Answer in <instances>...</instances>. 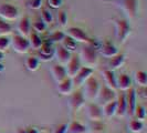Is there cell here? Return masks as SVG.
I'll list each match as a JSON object with an SVG mask.
<instances>
[{"label":"cell","mask_w":147,"mask_h":133,"mask_svg":"<svg viewBox=\"0 0 147 133\" xmlns=\"http://www.w3.org/2000/svg\"><path fill=\"white\" fill-rule=\"evenodd\" d=\"M23 133H40V132L38 131L36 128H27V129L23 131Z\"/></svg>","instance_id":"cell-41"},{"label":"cell","mask_w":147,"mask_h":133,"mask_svg":"<svg viewBox=\"0 0 147 133\" xmlns=\"http://www.w3.org/2000/svg\"><path fill=\"white\" fill-rule=\"evenodd\" d=\"M134 80L137 86L145 88L147 86V74L145 71H136L134 74Z\"/></svg>","instance_id":"cell-29"},{"label":"cell","mask_w":147,"mask_h":133,"mask_svg":"<svg viewBox=\"0 0 147 133\" xmlns=\"http://www.w3.org/2000/svg\"><path fill=\"white\" fill-rule=\"evenodd\" d=\"M115 28H116V38L119 43H124L127 38L131 36L132 28L127 20L124 19H116L115 20Z\"/></svg>","instance_id":"cell-2"},{"label":"cell","mask_w":147,"mask_h":133,"mask_svg":"<svg viewBox=\"0 0 147 133\" xmlns=\"http://www.w3.org/2000/svg\"><path fill=\"white\" fill-rule=\"evenodd\" d=\"M92 133H102V132H92Z\"/></svg>","instance_id":"cell-44"},{"label":"cell","mask_w":147,"mask_h":133,"mask_svg":"<svg viewBox=\"0 0 147 133\" xmlns=\"http://www.w3.org/2000/svg\"><path fill=\"white\" fill-rule=\"evenodd\" d=\"M11 31H12V27L8 22H6V20L0 19V37L10 35Z\"/></svg>","instance_id":"cell-31"},{"label":"cell","mask_w":147,"mask_h":133,"mask_svg":"<svg viewBox=\"0 0 147 133\" xmlns=\"http://www.w3.org/2000/svg\"><path fill=\"white\" fill-rule=\"evenodd\" d=\"M70 101H69V104H70V108L72 111H78L80 110L82 107L85 104V98L83 96V92L78 90L73 93L70 94Z\"/></svg>","instance_id":"cell-10"},{"label":"cell","mask_w":147,"mask_h":133,"mask_svg":"<svg viewBox=\"0 0 147 133\" xmlns=\"http://www.w3.org/2000/svg\"><path fill=\"white\" fill-rule=\"evenodd\" d=\"M94 72V70L92 68H88V66H82L80 69V71L76 73V75L72 79L73 81V86L80 88L82 87L85 82L88 81V79L92 77V74Z\"/></svg>","instance_id":"cell-7"},{"label":"cell","mask_w":147,"mask_h":133,"mask_svg":"<svg viewBox=\"0 0 147 133\" xmlns=\"http://www.w3.org/2000/svg\"><path fill=\"white\" fill-rule=\"evenodd\" d=\"M64 37H65V35H64L63 32H61V31H55L51 37H50L49 40L51 41L52 43H54V42H61Z\"/></svg>","instance_id":"cell-36"},{"label":"cell","mask_w":147,"mask_h":133,"mask_svg":"<svg viewBox=\"0 0 147 133\" xmlns=\"http://www.w3.org/2000/svg\"><path fill=\"white\" fill-rule=\"evenodd\" d=\"M11 45H12V49L17 53H20V54L27 53L30 50L29 40L26 37L20 36V35H17L13 37V39L11 40Z\"/></svg>","instance_id":"cell-6"},{"label":"cell","mask_w":147,"mask_h":133,"mask_svg":"<svg viewBox=\"0 0 147 133\" xmlns=\"http://www.w3.org/2000/svg\"><path fill=\"white\" fill-rule=\"evenodd\" d=\"M103 78L105 81V87L112 89L114 91H117V78L115 77L114 71L112 70H104L103 71Z\"/></svg>","instance_id":"cell-17"},{"label":"cell","mask_w":147,"mask_h":133,"mask_svg":"<svg viewBox=\"0 0 147 133\" xmlns=\"http://www.w3.org/2000/svg\"><path fill=\"white\" fill-rule=\"evenodd\" d=\"M41 20L44 22V23H51L53 21V16L52 14L49 11V10H47V9H42L41 10Z\"/></svg>","instance_id":"cell-35"},{"label":"cell","mask_w":147,"mask_h":133,"mask_svg":"<svg viewBox=\"0 0 147 133\" xmlns=\"http://www.w3.org/2000/svg\"><path fill=\"white\" fill-rule=\"evenodd\" d=\"M127 96H125L126 99V107H127V112L126 114H129V115H134V112L136 109V105H137V94H136V90L134 88H131L129 90H127Z\"/></svg>","instance_id":"cell-11"},{"label":"cell","mask_w":147,"mask_h":133,"mask_svg":"<svg viewBox=\"0 0 147 133\" xmlns=\"http://www.w3.org/2000/svg\"><path fill=\"white\" fill-rule=\"evenodd\" d=\"M73 81L70 78H65L58 83V91L62 96H70L73 92Z\"/></svg>","instance_id":"cell-19"},{"label":"cell","mask_w":147,"mask_h":133,"mask_svg":"<svg viewBox=\"0 0 147 133\" xmlns=\"http://www.w3.org/2000/svg\"><path fill=\"white\" fill-rule=\"evenodd\" d=\"M51 74L57 83H59L60 81H62V80H64L65 78H67V77H66L65 66H61V64H55V66H52Z\"/></svg>","instance_id":"cell-20"},{"label":"cell","mask_w":147,"mask_h":133,"mask_svg":"<svg viewBox=\"0 0 147 133\" xmlns=\"http://www.w3.org/2000/svg\"><path fill=\"white\" fill-rule=\"evenodd\" d=\"M10 44H11V40L7 36L0 37V52L3 53L10 47Z\"/></svg>","instance_id":"cell-33"},{"label":"cell","mask_w":147,"mask_h":133,"mask_svg":"<svg viewBox=\"0 0 147 133\" xmlns=\"http://www.w3.org/2000/svg\"><path fill=\"white\" fill-rule=\"evenodd\" d=\"M100 53L105 58H112L118 53V49L111 42L110 40H105L100 47Z\"/></svg>","instance_id":"cell-16"},{"label":"cell","mask_w":147,"mask_h":133,"mask_svg":"<svg viewBox=\"0 0 147 133\" xmlns=\"http://www.w3.org/2000/svg\"><path fill=\"white\" fill-rule=\"evenodd\" d=\"M17 30L19 32V35L22 37H28L30 33V30H31V22H30L29 17H23L21 18L18 24H17Z\"/></svg>","instance_id":"cell-18"},{"label":"cell","mask_w":147,"mask_h":133,"mask_svg":"<svg viewBox=\"0 0 147 133\" xmlns=\"http://www.w3.org/2000/svg\"><path fill=\"white\" fill-rule=\"evenodd\" d=\"M86 113H88V118L93 121H101L103 118V112H102V108L98 104L90 103L86 108Z\"/></svg>","instance_id":"cell-15"},{"label":"cell","mask_w":147,"mask_h":133,"mask_svg":"<svg viewBox=\"0 0 147 133\" xmlns=\"http://www.w3.org/2000/svg\"><path fill=\"white\" fill-rule=\"evenodd\" d=\"M83 86H84L83 96H84L85 99H88V100H94V99H96L98 96L101 86H100V83H98V81L96 80L95 78L91 77Z\"/></svg>","instance_id":"cell-3"},{"label":"cell","mask_w":147,"mask_h":133,"mask_svg":"<svg viewBox=\"0 0 147 133\" xmlns=\"http://www.w3.org/2000/svg\"><path fill=\"white\" fill-rule=\"evenodd\" d=\"M19 17L18 8L10 3H0V19L6 21H15Z\"/></svg>","instance_id":"cell-5"},{"label":"cell","mask_w":147,"mask_h":133,"mask_svg":"<svg viewBox=\"0 0 147 133\" xmlns=\"http://www.w3.org/2000/svg\"><path fill=\"white\" fill-rule=\"evenodd\" d=\"M102 112H103V115L106 118H112L113 115H115L116 114V100L104 104Z\"/></svg>","instance_id":"cell-25"},{"label":"cell","mask_w":147,"mask_h":133,"mask_svg":"<svg viewBox=\"0 0 147 133\" xmlns=\"http://www.w3.org/2000/svg\"><path fill=\"white\" fill-rule=\"evenodd\" d=\"M24 66L29 71H37L40 66V60L37 57H28L24 61Z\"/></svg>","instance_id":"cell-27"},{"label":"cell","mask_w":147,"mask_h":133,"mask_svg":"<svg viewBox=\"0 0 147 133\" xmlns=\"http://www.w3.org/2000/svg\"><path fill=\"white\" fill-rule=\"evenodd\" d=\"M88 130L85 126H83L82 123L78 122V121H72L67 124V129H66V133H86Z\"/></svg>","instance_id":"cell-24"},{"label":"cell","mask_w":147,"mask_h":133,"mask_svg":"<svg viewBox=\"0 0 147 133\" xmlns=\"http://www.w3.org/2000/svg\"><path fill=\"white\" fill-rule=\"evenodd\" d=\"M132 88V79L127 74H121L117 78V90L127 91Z\"/></svg>","instance_id":"cell-23"},{"label":"cell","mask_w":147,"mask_h":133,"mask_svg":"<svg viewBox=\"0 0 147 133\" xmlns=\"http://www.w3.org/2000/svg\"><path fill=\"white\" fill-rule=\"evenodd\" d=\"M61 42H62V47H63L64 49H66L69 52H71V53L75 51L76 45H78V42L74 41L73 39L71 37H69V36H65Z\"/></svg>","instance_id":"cell-28"},{"label":"cell","mask_w":147,"mask_h":133,"mask_svg":"<svg viewBox=\"0 0 147 133\" xmlns=\"http://www.w3.org/2000/svg\"><path fill=\"white\" fill-rule=\"evenodd\" d=\"M127 112V107H126V99L125 94L121 93L116 98V115L118 117H124Z\"/></svg>","instance_id":"cell-22"},{"label":"cell","mask_w":147,"mask_h":133,"mask_svg":"<svg viewBox=\"0 0 147 133\" xmlns=\"http://www.w3.org/2000/svg\"><path fill=\"white\" fill-rule=\"evenodd\" d=\"M29 6L33 10H39V9H41V7H42V0H31Z\"/></svg>","instance_id":"cell-38"},{"label":"cell","mask_w":147,"mask_h":133,"mask_svg":"<svg viewBox=\"0 0 147 133\" xmlns=\"http://www.w3.org/2000/svg\"><path fill=\"white\" fill-rule=\"evenodd\" d=\"M39 58L38 59L41 60V61H44V62H48L52 59V57H54V48H53V43L51 41H47V42H43L42 45L40 47L39 49Z\"/></svg>","instance_id":"cell-9"},{"label":"cell","mask_w":147,"mask_h":133,"mask_svg":"<svg viewBox=\"0 0 147 133\" xmlns=\"http://www.w3.org/2000/svg\"><path fill=\"white\" fill-rule=\"evenodd\" d=\"M110 62H109V70H117L121 66L124 64L125 62V56L123 53H117L116 56L110 58Z\"/></svg>","instance_id":"cell-21"},{"label":"cell","mask_w":147,"mask_h":133,"mask_svg":"<svg viewBox=\"0 0 147 133\" xmlns=\"http://www.w3.org/2000/svg\"><path fill=\"white\" fill-rule=\"evenodd\" d=\"M3 71H5V66H3V64L0 62V73H2Z\"/></svg>","instance_id":"cell-42"},{"label":"cell","mask_w":147,"mask_h":133,"mask_svg":"<svg viewBox=\"0 0 147 133\" xmlns=\"http://www.w3.org/2000/svg\"><path fill=\"white\" fill-rule=\"evenodd\" d=\"M54 57H55L57 61L59 62V64L65 66L70 61V59L72 58V54H71V52H69L66 49H64L62 45H59V47L54 48Z\"/></svg>","instance_id":"cell-14"},{"label":"cell","mask_w":147,"mask_h":133,"mask_svg":"<svg viewBox=\"0 0 147 133\" xmlns=\"http://www.w3.org/2000/svg\"><path fill=\"white\" fill-rule=\"evenodd\" d=\"M66 129H67V123H62L54 129L53 133H66Z\"/></svg>","instance_id":"cell-40"},{"label":"cell","mask_w":147,"mask_h":133,"mask_svg":"<svg viewBox=\"0 0 147 133\" xmlns=\"http://www.w3.org/2000/svg\"><path fill=\"white\" fill-rule=\"evenodd\" d=\"M97 98H100L101 104L104 105V104L116 100L117 94H116V91L107 88V87H103V88L100 89V93H98V96H97Z\"/></svg>","instance_id":"cell-13"},{"label":"cell","mask_w":147,"mask_h":133,"mask_svg":"<svg viewBox=\"0 0 147 133\" xmlns=\"http://www.w3.org/2000/svg\"><path fill=\"white\" fill-rule=\"evenodd\" d=\"M66 77L67 78H70V79H73L74 77L76 75V73L80 71V69L82 68V64L81 62H80V59H79V57H72L70 61L67 62V64H66Z\"/></svg>","instance_id":"cell-12"},{"label":"cell","mask_w":147,"mask_h":133,"mask_svg":"<svg viewBox=\"0 0 147 133\" xmlns=\"http://www.w3.org/2000/svg\"><path fill=\"white\" fill-rule=\"evenodd\" d=\"M33 30L36 33H43L44 31L47 30V23H44L42 20H39L33 23Z\"/></svg>","instance_id":"cell-34"},{"label":"cell","mask_w":147,"mask_h":133,"mask_svg":"<svg viewBox=\"0 0 147 133\" xmlns=\"http://www.w3.org/2000/svg\"><path fill=\"white\" fill-rule=\"evenodd\" d=\"M79 59L81 62L82 66H88V68H94L96 66L97 62H98V56H97V51L95 48L91 47V45H85L83 47L80 51V56Z\"/></svg>","instance_id":"cell-1"},{"label":"cell","mask_w":147,"mask_h":133,"mask_svg":"<svg viewBox=\"0 0 147 133\" xmlns=\"http://www.w3.org/2000/svg\"><path fill=\"white\" fill-rule=\"evenodd\" d=\"M58 21H59L60 26L61 27H66L67 24V15H66L65 11H60L59 15H58Z\"/></svg>","instance_id":"cell-37"},{"label":"cell","mask_w":147,"mask_h":133,"mask_svg":"<svg viewBox=\"0 0 147 133\" xmlns=\"http://www.w3.org/2000/svg\"><path fill=\"white\" fill-rule=\"evenodd\" d=\"M29 44H30V48H32V49H34V50H39L40 49V47L42 45L43 43V41L41 40V38L40 36L36 33V32H32V33H30L29 35Z\"/></svg>","instance_id":"cell-26"},{"label":"cell","mask_w":147,"mask_h":133,"mask_svg":"<svg viewBox=\"0 0 147 133\" xmlns=\"http://www.w3.org/2000/svg\"><path fill=\"white\" fill-rule=\"evenodd\" d=\"M128 129H129V131L133 133H140L143 131L144 124H143L142 121H138V120L135 119V120L129 121V123H128Z\"/></svg>","instance_id":"cell-30"},{"label":"cell","mask_w":147,"mask_h":133,"mask_svg":"<svg viewBox=\"0 0 147 133\" xmlns=\"http://www.w3.org/2000/svg\"><path fill=\"white\" fill-rule=\"evenodd\" d=\"M48 3L51 8H54V9H58L62 6L63 3V0H48Z\"/></svg>","instance_id":"cell-39"},{"label":"cell","mask_w":147,"mask_h":133,"mask_svg":"<svg viewBox=\"0 0 147 133\" xmlns=\"http://www.w3.org/2000/svg\"><path fill=\"white\" fill-rule=\"evenodd\" d=\"M2 59H3V53L0 52V60H2Z\"/></svg>","instance_id":"cell-43"},{"label":"cell","mask_w":147,"mask_h":133,"mask_svg":"<svg viewBox=\"0 0 147 133\" xmlns=\"http://www.w3.org/2000/svg\"><path fill=\"white\" fill-rule=\"evenodd\" d=\"M67 36L71 37L74 41L76 42H82V43H90L91 39L88 38V36L86 35V32L81 28L78 27H71L67 29Z\"/></svg>","instance_id":"cell-8"},{"label":"cell","mask_w":147,"mask_h":133,"mask_svg":"<svg viewBox=\"0 0 147 133\" xmlns=\"http://www.w3.org/2000/svg\"><path fill=\"white\" fill-rule=\"evenodd\" d=\"M117 6L128 19L136 18L138 12V0H119L117 1Z\"/></svg>","instance_id":"cell-4"},{"label":"cell","mask_w":147,"mask_h":133,"mask_svg":"<svg viewBox=\"0 0 147 133\" xmlns=\"http://www.w3.org/2000/svg\"><path fill=\"white\" fill-rule=\"evenodd\" d=\"M134 115H135L136 120L143 122L146 119V109L143 105H138L137 104L136 105V109H135V112H134Z\"/></svg>","instance_id":"cell-32"}]
</instances>
